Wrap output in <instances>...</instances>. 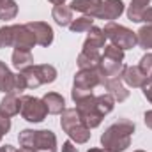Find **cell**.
Returning <instances> with one entry per match:
<instances>
[{"label": "cell", "mask_w": 152, "mask_h": 152, "mask_svg": "<svg viewBox=\"0 0 152 152\" xmlns=\"http://www.w3.org/2000/svg\"><path fill=\"white\" fill-rule=\"evenodd\" d=\"M27 27L34 32L39 46L46 48V46H50L53 42V28L48 23H44V21H30V23H27Z\"/></svg>", "instance_id": "obj_13"}, {"label": "cell", "mask_w": 152, "mask_h": 152, "mask_svg": "<svg viewBox=\"0 0 152 152\" xmlns=\"http://www.w3.org/2000/svg\"><path fill=\"white\" fill-rule=\"evenodd\" d=\"M21 112V97L16 94H5V97L0 103V113L7 117H14Z\"/></svg>", "instance_id": "obj_16"}, {"label": "cell", "mask_w": 152, "mask_h": 152, "mask_svg": "<svg viewBox=\"0 0 152 152\" xmlns=\"http://www.w3.org/2000/svg\"><path fill=\"white\" fill-rule=\"evenodd\" d=\"M14 152H32V151H28V149H25V147H21L20 151H14Z\"/></svg>", "instance_id": "obj_37"}, {"label": "cell", "mask_w": 152, "mask_h": 152, "mask_svg": "<svg viewBox=\"0 0 152 152\" xmlns=\"http://www.w3.org/2000/svg\"><path fill=\"white\" fill-rule=\"evenodd\" d=\"M16 149L12 147V145H4V147H0V152H14Z\"/></svg>", "instance_id": "obj_34"}, {"label": "cell", "mask_w": 152, "mask_h": 152, "mask_svg": "<svg viewBox=\"0 0 152 152\" xmlns=\"http://www.w3.org/2000/svg\"><path fill=\"white\" fill-rule=\"evenodd\" d=\"M101 85L108 90V94L113 97L115 101L122 103L129 97V90L122 85V78L120 76H115V78H103L101 80Z\"/></svg>", "instance_id": "obj_12"}, {"label": "cell", "mask_w": 152, "mask_h": 152, "mask_svg": "<svg viewBox=\"0 0 152 152\" xmlns=\"http://www.w3.org/2000/svg\"><path fill=\"white\" fill-rule=\"evenodd\" d=\"M78 67L80 69H99L101 53L99 51H83L78 55Z\"/></svg>", "instance_id": "obj_19"}, {"label": "cell", "mask_w": 152, "mask_h": 152, "mask_svg": "<svg viewBox=\"0 0 152 152\" xmlns=\"http://www.w3.org/2000/svg\"><path fill=\"white\" fill-rule=\"evenodd\" d=\"M134 152H145V151H134Z\"/></svg>", "instance_id": "obj_40"}, {"label": "cell", "mask_w": 152, "mask_h": 152, "mask_svg": "<svg viewBox=\"0 0 152 152\" xmlns=\"http://www.w3.org/2000/svg\"><path fill=\"white\" fill-rule=\"evenodd\" d=\"M62 152H80V151L76 149V145L71 140H67V142H64V145H62Z\"/></svg>", "instance_id": "obj_31"}, {"label": "cell", "mask_w": 152, "mask_h": 152, "mask_svg": "<svg viewBox=\"0 0 152 152\" xmlns=\"http://www.w3.org/2000/svg\"><path fill=\"white\" fill-rule=\"evenodd\" d=\"M104 32H103V28H97V27H92L90 30H88V36L85 39V42H83V51H99L101 53V50L104 48Z\"/></svg>", "instance_id": "obj_15"}, {"label": "cell", "mask_w": 152, "mask_h": 152, "mask_svg": "<svg viewBox=\"0 0 152 152\" xmlns=\"http://www.w3.org/2000/svg\"><path fill=\"white\" fill-rule=\"evenodd\" d=\"M2 136H4V133H2V131H0V142H2Z\"/></svg>", "instance_id": "obj_38"}, {"label": "cell", "mask_w": 152, "mask_h": 152, "mask_svg": "<svg viewBox=\"0 0 152 152\" xmlns=\"http://www.w3.org/2000/svg\"><path fill=\"white\" fill-rule=\"evenodd\" d=\"M75 103H76V112L80 115L81 122L88 129H94L103 122L104 115H108L113 110L115 99L106 92V94H99V96L90 94V96L81 97Z\"/></svg>", "instance_id": "obj_1"}, {"label": "cell", "mask_w": 152, "mask_h": 152, "mask_svg": "<svg viewBox=\"0 0 152 152\" xmlns=\"http://www.w3.org/2000/svg\"><path fill=\"white\" fill-rule=\"evenodd\" d=\"M21 117L28 122H42L48 115V108L42 99L32 96H21Z\"/></svg>", "instance_id": "obj_9"}, {"label": "cell", "mask_w": 152, "mask_h": 152, "mask_svg": "<svg viewBox=\"0 0 152 152\" xmlns=\"http://www.w3.org/2000/svg\"><path fill=\"white\" fill-rule=\"evenodd\" d=\"M120 78H122V81H126L129 87H140V88H143L147 83H149V76L145 75L142 69H140V66H124V69H122V73H120Z\"/></svg>", "instance_id": "obj_11"}, {"label": "cell", "mask_w": 152, "mask_h": 152, "mask_svg": "<svg viewBox=\"0 0 152 152\" xmlns=\"http://www.w3.org/2000/svg\"><path fill=\"white\" fill-rule=\"evenodd\" d=\"M124 69V50L117 48L113 44L104 46V51L101 53V62H99V75L103 78H115L120 76Z\"/></svg>", "instance_id": "obj_5"}, {"label": "cell", "mask_w": 152, "mask_h": 152, "mask_svg": "<svg viewBox=\"0 0 152 152\" xmlns=\"http://www.w3.org/2000/svg\"><path fill=\"white\" fill-rule=\"evenodd\" d=\"M87 152H110V151H106V149H88Z\"/></svg>", "instance_id": "obj_36"}, {"label": "cell", "mask_w": 152, "mask_h": 152, "mask_svg": "<svg viewBox=\"0 0 152 152\" xmlns=\"http://www.w3.org/2000/svg\"><path fill=\"white\" fill-rule=\"evenodd\" d=\"M51 16L57 21V25H60V27H69L73 23V20H75L73 18V9L69 5H64V4L55 5L53 11H51Z\"/></svg>", "instance_id": "obj_20"}, {"label": "cell", "mask_w": 152, "mask_h": 152, "mask_svg": "<svg viewBox=\"0 0 152 152\" xmlns=\"http://www.w3.org/2000/svg\"><path fill=\"white\" fill-rule=\"evenodd\" d=\"M18 14V4L14 0L0 2V20H12Z\"/></svg>", "instance_id": "obj_24"}, {"label": "cell", "mask_w": 152, "mask_h": 152, "mask_svg": "<svg viewBox=\"0 0 152 152\" xmlns=\"http://www.w3.org/2000/svg\"><path fill=\"white\" fill-rule=\"evenodd\" d=\"M12 66H14L18 71H23V69L34 66L32 53L27 51V50H14V51H12Z\"/></svg>", "instance_id": "obj_21"}, {"label": "cell", "mask_w": 152, "mask_h": 152, "mask_svg": "<svg viewBox=\"0 0 152 152\" xmlns=\"http://www.w3.org/2000/svg\"><path fill=\"white\" fill-rule=\"evenodd\" d=\"M136 37H138V44H140L142 48L152 50V25L142 27V28L136 32Z\"/></svg>", "instance_id": "obj_25"}, {"label": "cell", "mask_w": 152, "mask_h": 152, "mask_svg": "<svg viewBox=\"0 0 152 152\" xmlns=\"http://www.w3.org/2000/svg\"><path fill=\"white\" fill-rule=\"evenodd\" d=\"M149 81H152V75H151V76H149Z\"/></svg>", "instance_id": "obj_39"}, {"label": "cell", "mask_w": 152, "mask_h": 152, "mask_svg": "<svg viewBox=\"0 0 152 152\" xmlns=\"http://www.w3.org/2000/svg\"><path fill=\"white\" fill-rule=\"evenodd\" d=\"M134 133V122L129 118H118L101 136L103 149L110 152H124L131 145V134Z\"/></svg>", "instance_id": "obj_2"}, {"label": "cell", "mask_w": 152, "mask_h": 152, "mask_svg": "<svg viewBox=\"0 0 152 152\" xmlns=\"http://www.w3.org/2000/svg\"><path fill=\"white\" fill-rule=\"evenodd\" d=\"M42 101H44V104H46V108H48V113L60 115L66 110V101H64V97H62L60 94H57V92H48V94H44Z\"/></svg>", "instance_id": "obj_18"}, {"label": "cell", "mask_w": 152, "mask_h": 152, "mask_svg": "<svg viewBox=\"0 0 152 152\" xmlns=\"http://www.w3.org/2000/svg\"><path fill=\"white\" fill-rule=\"evenodd\" d=\"M23 78H25V83H27V88H37L44 83H51L55 81L57 78V69L50 64H41V66H30L23 71H20Z\"/></svg>", "instance_id": "obj_7"}, {"label": "cell", "mask_w": 152, "mask_h": 152, "mask_svg": "<svg viewBox=\"0 0 152 152\" xmlns=\"http://www.w3.org/2000/svg\"><path fill=\"white\" fill-rule=\"evenodd\" d=\"M37 44L34 32L25 25H12V46L16 50H27L30 51Z\"/></svg>", "instance_id": "obj_10"}, {"label": "cell", "mask_w": 152, "mask_h": 152, "mask_svg": "<svg viewBox=\"0 0 152 152\" xmlns=\"http://www.w3.org/2000/svg\"><path fill=\"white\" fill-rule=\"evenodd\" d=\"M142 21H145L147 25H152V7H145L142 12Z\"/></svg>", "instance_id": "obj_29"}, {"label": "cell", "mask_w": 152, "mask_h": 152, "mask_svg": "<svg viewBox=\"0 0 152 152\" xmlns=\"http://www.w3.org/2000/svg\"><path fill=\"white\" fill-rule=\"evenodd\" d=\"M48 2H51L53 5H60V4H64L66 0H48Z\"/></svg>", "instance_id": "obj_35"}, {"label": "cell", "mask_w": 152, "mask_h": 152, "mask_svg": "<svg viewBox=\"0 0 152 152\" xmlns=\"http://www.w3.org/2000/svg\"><path fill=\"white\" fill-rule=\"evenodd\" d=\"M9 46H12V25L0 28V48H9Z\"/></svg>", "instance_id": "obj_26"}, {"label": "cell", "mask_w": 152, "mask_h": 152, "mask_svg": "<svg viewBox=\"0 0 152 152\" xmlns=\"http://www.w3.org/2000/svg\"><path fill=\"white\" fill-rule=\"evenodd\" d=\"M92 27H94V20H92V16H81V18H76V20H73V23L69 25L71 32H75V34L88 32Z\"/></svg>", "instance_id": "obj_23"}, {"label": "cell", "mask_w": 152, "mask_h": 152, "mask_svg": "<svg viewBox=\"0 0 152 152\" xmlns=\"http://www.w3.org/2000/svg\"><path fill=\"white\" fill-rule=\"evenodd\" d=\"M143 120H145L147 127H151V129H152V110H151V112H145V115H143Z\"/></svg>", "instance_id": "obj_33"}, {"label": "cell", "mask_w": 152, "mask_h": 152, "mask_svg": "<svg viewBox=\"0 0 152 152\" xmlns=\"http://www.w3.org/2000/svg\"><path fill=\"white\" fill-rule=\"evenodd\" d=\"M0 2H4V0H0Z\"/></svg>", "instance_id": "obj_41"}, {"label": "cell", "mask_w": 152, "mask_h": 152, "mask_svg": "<svg viewBox=\"0 0 152 152\" xmlns=\"http://www.w3.org/2000/svg\"><path fill=\"white\" fill-rule=\"evenodd\" d=\"M60 117V127L76 143H87L90 140V129L81 122L76 108H66Z\"/></svg>", "instance_id": "obj_4"}, {"label": "cell", "mask_w": 152, "mask_h": 152, "mask_svg": "<svg viewBox=\"0 0 152 152\" xmlns=\"http://www.w3.org/2000/svg\"><path fill=\"white\" fill-rule=\"evenodd\" d=\"M143 96L149 99V103L152 104V81H149V83L143 87Z\"/></svg>", "instance_id": "obj_32"}, {"label": "cell", "mask_w": 152, "mask_h": 152, "mask_svg": "<svg viewBox=\"0 0 152 152\" xmlns=\"http://www.w3.org/2000/svg\"><path fill=\"white\" fill-rule=\"evenodd\" d=\"M101 4H103V0H73L69 7H71L73 11H80V12H83L85 16H92V18H96V12L99 11Z\"/></svg>", "instance_id": "obj_17"}, {"label": "cell", "mask_w": 152, "mask_h": 152, "mask_svg": "<svg viewBox=\"0 0 152 152\" xmlns=\"http://www.w3.org/2000/svg\"><path fill=\"white\" fill-rule=\"evenodd\" d=\"M151 4V0H131V7L134 9H145Z\"/></svg>", "instance_id": "obj_30"}, {"label": "cell", "mask_w": 152, "mask_h": 152, "mask_svg": "<svg viewBox=\"0 0 152 152\" xmlns=\"http://www.w3.org/2000/svg\"><path fill=\"white\" fill-rule=\"evenodd\" d=\"M103 32H104V37L110 39L112 44L120 50H129V48H134L138 44V37L133 30H129L122 25H117L113 21H110L103 28Z\"/></svg>", "instance_id": "obj_8"}, {"label": "cell", "mask_w": 152, "mask_h": 152, "mask_svg": "<svg viewBox=\"0 0 152 152\" xmlns=\"http://www.w3.org/2000/svg\"><path fill=\"white\" fill-rule=\"evenodd\" d=\"M101 80H103V76L99 75L97 69H80L75 76V83H73V90H71L73 99L78 101L81 97L94 94V88L101 85Z\"/></svg>", "instance_id": "obj_6"}, {"label": "cell", "mask_w": 152, "mask_h": 152, "mask_svg": "<svg viewBox=\"0 0 152 152\" xmlns=\"http://www.w3.org/2000/svg\"><path fill=\"white\" fill-rule=\"evenodd\" d=\"M124 12V2L122 0H104L99 7V11L96 12V18L99 20H117L120 14Z\"/></svg>", "instance_id": "obj_14"}, {"label": "cell", "mask_w": 152, "mask_h": 152, "mask_svg": "<svg viewBox=\"0 0 152 152\" xmlns=\"http://www.w3.org/2000/svg\"><path fill=\"white\" fill-rule=\"evenodd\" d=\"M14 76L9 67L0 62V92H5V94H12V88H14Z\"/></svg>", "instance_id": "obj_22"}, {"label": "cell", "mask_w": 152, "mask_h": 152, "mask_svg": "<svg viewBox=\"0 0 152 152\" xmlns=\"http://www.w3.org/2000/svg\"><path fill=\"white\" fill-rule=\"evenodd\" d=\"M18 140L21 147L32 152H57V136L50 129H23Z\"/></svg>", "instance_id": "obj_3"}, {"label": "cell", "mask_w": 152, "mask_h": 152, "mask_svg": "<svg viewBox=\"0 0 152 152\" xmlns=\"http://www.w3.org/2000/svg\"><path fill=\"white\" fill-rule=\"evenodd\" d=\"M11 129V120H9V117L4 113H0V131L4 133V134H7V131Z\"/></svg>", "instance_id": "obj_28"}, {"label": "cell", "mask_w": 152, "mask_h": 152, "mask_svg": "<svg viewBox=\"0 0 152 152\" xmlns=\"http://www.w3.org/2000/svg\"><path fill=\"white\" fill-rule=\"evenodd\" d=\"M140 69H142L147 76L152 75V53H147V55L142 57V60H140Z\"/></svg>", "instance_id": "obj_27"}]
</instances>
